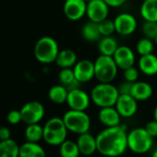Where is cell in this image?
<instances>
[{"mask_svg":"<svg viewBox=\"0 0 157 157\" xmlns=\"http://www.w3.org/2000/svg\"><path fill=\"white\" fill-rule=\"evenodd\" d=\"M128 128L126 125L109 127L96 136L97 151L105 157L122 155L128 148Z\"/></svg>","mask_w":157,"mask_h":157,"instance_id":"cell-1","label":"cell"},{"mask_svg":"<svg viewBox=\"0 0 157 157\" xmlns=\"http://www.w3.org/2000/svg\"><path fill=\"white\" fill-rule=\"evenodd\" d=\"M90 96L92 102L100 108L115 106L119 92L111 82H99L93 88Z\"/></svg>","mask_w":157,"mask_h":157,"instance_id":"cell-2","label":"cell"},{"mask_svg":"<svg viewBox=\"0 0 157 157\" xmlns=\"http://www.w3.org/2000/svg\"><path fill=\"white\" fill-rule=\"evenodd\" d=\"M67 131L63 118L52 117L44 126V140L49 145L59 146L67 140Z\"/></svg>","mask_w":157,"mask_h":157,"instance_id":"cell-3","label":"cell"},{"mask_svg":"<svg viewBox=\"0 0 157 157\" xmlns=\"http://www.w3.org/2000/svg\"><path fill=\"white\" fill-rule=\"evenodd\" d=\"M64 123L68 131L81 135L89 132L91 128V118L85 111L69 109L63 116Z\"/></svg>","mask_w":157,"mask_h":157,"instance_id":"cell-4","label":"cell"},{"mask_svg":"<svg viewBox=\"0 0 157 157\" xmlns=\"http://www.w3.org/2000/svg\"><path fill=\"white\" fill-rule=\"evenodd\" d=\"M59 51L57 42L50 36L40 38L34 45V56L43 64H51L55 62Z\"/></svg>","mask_w":157,"mask_h":157,"instance_id":"cell-5","label":"cell"},{"mask_svg":"<svg viewBox=\"0 0 157 157\" xmlns=\"http://www.w3.org/2000/svg\"><path fill=\"white\" fill-rule=\"evenodd\" d=\"M153 144V138L147 132L145 128H136L128 132V148L137 153L148 152Z\"/></svg>","mask_w":157,"mask_h":157,"instance_id":"cell-6","label":"cell"},{"mask_svg":"<svg viewBox=\"0 0 157 157\" xmlns=\"http://www.w3.org/2000/svg\"><path fill=\"white\" fill-rule=\"evenodd\" d=\"M94 63V78L99 82H112L117 77L118 67L113 56L100 55Z\"/></svg>","mask_w":157,"mask_h":157,"instance_id":"cell-7","label":"cell"},{"mask_svg":"<svg viewBox=\"0 0 157 157\" xmlns=\"http://www.w3.org/2000/svg\"><path fill=\"white\" fill-rule=\"evenodd\" d=\"M22 122L27 125L39 123L44 117V107L38 101H31L26 103L20 110Z\"/></svg>","mask_w":157,"mask_h":157,"instance_id":"cell-8","label":"cell"},{"mask_svg":"<svg viewBox=\"0 0 157 157\" xmlns=\"http://www.w3.org/2000/svg\"><path fill=\"white\" fill-rule=\"evenodd\" d=\"M91 101V96L85 91L80 88H75L68 91L66 103L72 110L86 111V109L90 106Z\"/></svg>","mask_w":157,"mask_h":157,"instance_id":"cell-9","label":"cell"},{"mask_svg":"<svg viewBox=\"0 0 157 157\" xmlns=\"http://www.w3.org/2000/svg\"><path fill=\"white\" fill-rule=\"evenodd\" d=\"M87 2L85 0H65L63 12L66 18L71 21L82 20L86 15Z\"/></svg>","mask_w":157,"mask_h":157,"instance_id":"cell-10","label":"cell"},{"mask_svg":"<svg viewBox=\"0 0 157 157\" xmlns=\"http://www.w3.org/2000/svg\"><path fill=\"white\" fill-rule=\"evenodd\" d=\"M115 28L116 33L122 36H128L135 33L138 27V22L136 18L127 12H123L118 14L115 20Z\"/></svg>","mask_w":157,"mask_h":157,"instance_id":"cell-11","label":"cell"},{"mask_svg":"<svg viewBox=\"0 0 157 157\" xmlns=\"http://www.w3.org/2000/svg\"><path fill=\"white\" fill-rule=\"evenodd\" d=\"M109 6L104 0H91L87 2L86 16L89 21L99 23L107 19L109 14Z\"/></svg>","mask_w":157,"mask_h":157,"instance_id":"cell-12","label":"cell"},{"mask_svg":"<svg viewBox=\"0 0 157 157\" xmlns=\"http://www.w3.org/2000/svg\"><path fill=\"white\" fill-rule=\"evenodd\" d=\"M77 81L80 83H86L94 78V63L89 59L78 60L72 67Z\"/></svg>","mask_w":157,"mask_h":157,"instance_id":"cell-13","label":"cell"},{"mask_svg":"<svg viewBox=\"0 0 157 157\" xmlns=\"http://www.w3.org/2000/svg\"><path fill=\"white\" fill-rule=\"evenodd\" d=\"M121 117H131L138 110V101L130 94H119L115 105Z\"/></svg>","mask_w":157,"mask_h":157,"instance_id":"cell-14","label":"cell"},{"mask_svg":"<svg viewBox=\"0 0 157 157\" xmlns=\"http://www.w3.org/2000/svg\"><path fill=\"white\" fill-rule=\"evenodd\" d=\"M113 58L118 68L125 70L135 64V55L133 50L127 45H119L115 52Z\"/></svg>","mask_w":157,"mask_h":157,"instance_id":"cell-15","label":"cell"},{"mask_svg":"<svg viewBox=\"0 0 157 157\" xmlns=\"http://www.w3.org/2000/svg\"><path fill=\"white\" fill-rule=\"evenodd\" d=\"M98 118L99 121L106 128L118 126L121 122V116L115 106L101 108L98 113Z\"/></svg>","mask_w":157,"mask_h":157,"instance_id":"cell-16","label":"cell"},{"mask_svg":"<svg viewBox=\"0 0 157 157\" xmlns=\"http://www.w3.org/2000/svg\"><path fill=\"white\" fill-rule=\"evenodd\" d=\"M77 144L80 149L81 154L85 156H90L97 151L96 137L93 136L89 132L78 135L77 140Z\"/></svg>","mask_w":157,"mask_h":157,"instance_id":"cell-17","label":"cell"},{"mask_svg":"<svg viewBox=\"0 0 157 157\" xmlns=\"http://www.w3.org/2000/svg\"><path fill=\"white\" fill-rule=\"evenodd\" d=\"M138 67L140 71L149 77L157 74V56L154 54H149L140 56L138 61Z\"/></svg>","mask_w":157,"mask_h":157,"instance_id":"cell-18","label":"cell"},{"mask_svg":"<svg viewBox=\"0 0 157 157\" xmlns=\"http://www.w3.org/2000/svg\"><path fill=\"white\" fill-rule=\"evenodd\" d=\"M152 94V87L148 82L139 81L133 82L130 95H132L137 101H146L151 97Z\"/></svg>","mask_w":157,"mask_h":157,"instance_id":"cell-19","label":"cell"},{"mask_svg":"<svg viewBox=\"0 0 157 157\" xmlns=\"http://www.w3.org/2000/svg\"><path fill=\"white\" fill-rule=\"evenodd\" d=\"M19 157H46V154L38 142L26 141L20 146Z\"/></svg>","mask_w":157,"mask_h":157,"instance_id":"cell-20","label":"cell"},{"mask_svg":"<svg viewBox=\"0 0 157 157\" xmlns=\"http://www.w3.org/2000/svg\"><path fill=\"white\" fill-rule=\"evenodd\" d=\"M78 58L76 53L71 49H63L58 52L55 63L61 68L73 67L77 63Z\"/></svg>","mask_w":157,"mask_h":157,"instance_id":"cell-21","label":"cell"},{"mask_svg":"<svg viewBox=\"0 0 157 157\" xmlns=\"http://www.w3.org/2000/svg\"><path fill=\"white\" fill-rule=\"evenodd\" d=\"M58 80L62 85H64L68 91L73 90L75 88H78V82L74 75L73 68L67 67V68H61L58 74Z\"/></svg>","mask_w":157,"mask_h":157,"instance_id":"cell-22","label":"cell"},{"mask_svg":"<svg viewBox=\"0 0 157 157\" xmlns=\"http://www.w3.org/2000/svg\"><path fill=\"white\" fill-rule=\"evenodd\" d=\"M118 46L119 45L117 44V41L112 35L103 36L98 43V51L100 55L113 56Z\"/></svg>","mask_w":157,"mask_h":157,"instance_id":"cell-23","label":"cell"},{"mask_svg":"<svg viewBox=\"0 0 157 157\" xmlns=\"http://www.w3.org/2000/svg\"><path fill=\"white\" fill-rule=\"evenodd\" d=\"M140 13L144 21L157 22V0H144L140 6Z\"/></svg>","mask_w":157,"mask_h":157,"instance_id":"cell-24","label":"cell"},{"mask_svg":"<svg viewBox=\"0 0 157 157\" xmlns=\"http://www.w3.org/2000/svg\"><path fill=\"white\" fill-rule=\"evenodd\" d=\"M82 35L84 40L88 42H96L99 41L102 37L98 23L89 21L82 28Z\"/></svg>","mask_w":157,"mask_h":157,"instance_id":"cell-25","label":"cell"},{"mask_svg":"<svg viewBox=\"0 0 157 157\" xmlns=\"http://www.w3.org/2000/svg\"><path fill=\"white\" fill-rule=\"evenodd\" d=\"M20 145L12 139L0 140V157H19Z\"/></svg>","mask_w":157,"mask_h":157,"instance_id":"cell-26","label":"cell"},{"mask_svg":"<svg viewBox=\"0 0 157 157\" xmlns=\"http://www.w3.org/2000/svg\"><path fill=\"white\" fill-rule=\"evenodd\" d=\"M68 90L62 84L55 85L50 88L48 92V97L51 102L56 105H62L67 102Z\"/></svg>","mask_w":157,"mask_h":157,"instance_id":"cell-27","label":"cell"},{"mask_svg":"<svg viewBox=\"0 0 157 157\" xmlns=\"http://www.w3.org/2000/svg\"><path fill=\"white\" fill-rule=\"evenodd\" d=\"M59 153L61 157H78L81 151L77 142L66 140L59 145Z\"/></svg>","mask_w":157,"mask_h":157,"instance_id":"cell-28","label":"cell"},{"mask_svg":"<svg viewBox=\"0 0 157 157\" xmlns=\"http://www.w3.org/2000/svg\"><path fill=\"white\" fill-rule=\"evenodd\" d=\"M24 134L27 141L39 142L41 140H44V127L39 125V123L27 125Z\"/></svg>","mask_w":157,"mask_h":157,"instance_id":"cell-29","label":"cell"},{"mask_svg":"<svg viewBox=\"0 0 157 157\" xmlns=\"http://www.w3.org/2000/svg\"><path fill=\"white\" fill-rule=\"evenodd\" d=\"M153 49H154V44L152 40L146 37L140 39L136 44V52L140 56L151 54L153 52Z\"/></svg>","mask_w":157,"mask_h":157,"instance_id":"cell-30","label":"cell"},{"mask_svg":"<svg viewBox=\"0 0 157 157\" xmlns=\"http://www.w3.org/2000/svg\"><path fill=\"white\" fill-rule=\"evenodd\" d=\"M141 31H142L144 37L149 38L152 41L155 40V38L157 36V22L144 21L142 27H141Z\"/></svg>","mask_w":157,"mask_h":157,"instance_id":"cell-31","label":"cell"},{"mask_svg":"<svg viewBox=\"0 0 157 157\" xmlns=\"http://www.w3.org/2000/svg\"><path fill=\"white\" fill-rule=\"evenodd\" d=\"M98 25H99V31H100L102 37L103 36H111V35H113L114 33H116L114 21L105 19V21L99 22Z\"/></svg>","mask_w":157,"mask_h":157,"instance_id":"cell-32","label":"cell"},{"mask_svg":"<svg viewBox=\"0 0 157 157\" xmlns=\"http://www.w3.org/2000/svg\"><path fill=\"white\" fill-rule=\"evenodd\" d=\"M124 80L129 82H135L139 78V70L134 67H130L124 70Z\"/></svg>","mask_w":157,"mask_h":157,"instance_id":"cell-33","label":"cell"},{"mask_svg":"<svg viewBox=\"0 0 157 157\" xmlns=\"http://www.w3.org/2000/svg\"><path fill=\"white\" fill-rule=\"evenodd\" d=\"M7 119H8V122L10 124H11V125H17V124H19L21 121H22L21 111H19V110H11L8 114Z\"/></svg>","mask_w":157,"mask_h":157,"instance_id":"cell-34","label":"cell"},{"mask_svg":"<svg viewBox=\"0 0 157 157\" xmlns=\"http://www.w3.org/2000/svg\"><path fill=\"white\" fill-rule=\"evenodd\" d=\"M132 85H133V82H129L124 80V82H122L119 84V86L117 87L119 94H130Z\"/></svg>","mask_w":157,"mask_h":157,"instance_id":"cell-35","label":"cell"},{"mask_svg":"<svg viewBox=\"0 0 157 157\" xmlns=\"http://www.w3.org/2000/svg\"><path fill=\"white\" fill-rule=\"evenodd\" d=\"M145 129L152 138H156L157 137V121L154 119L149 121L145 126Z\"/></svg>","mask_w":157,"mask_h":157,"instance_id":"cell-36","label":"cell"},{"mask_svg":"<svg viewBox=\"0 0 157 157\" xmlns=\"http://www.w3.org/2000/svg\"><path fill=\"white\" fill-rule=\"evenodd\" d=\"M11 133L9 128L7 127H1L0 128V140H6L9 139H11Z\"/></svg>","mask_w":157,"mask_h":157,"instance_id":"cell-37","label":"cell"},{"mask_svg":"<svg viewBox=\"0 0 157 157\" xmlns=\"http://www.w3.org/2000/svg\"><path fill=\"white\" fill-rule=\"evenodd\" d=\"M104 1L110 8H119L127 2V0H104Z\"/></svg>","mask_w":157,"mask_h":157,"instance_id":"cell-38","label":"cell"},{"mask_svg":"<svg viewBox=\"0 0 157 157\" xmlns=\"http://www.w3.org/2000/svg\"><path fill=\"white\" fill-rule=\"evenodd\" d=\"M153 119L157 121V105L154 107V110H153Z\"/></svg>","mask_w":157,"mask_h":157,"instance_id":"cell-39","label":"cell"},{"mask_svg":"<svg viewBox=\"0 0 157 157\" xmlns=\"http://www.w3.org/2000/svg\"><path fill=\"white\" fill-rule=\"evenodd\" d=\"M151 157H157V149L152 152V154H151Z\"/></svg>","mask_w":157,"mask_h":157,"instance_id":"cell-40","label":"cell"},{"mask_svg":"<svg viewBox=\"0 0 157 157\" xmlns=\"http://www.w3.org/2000/svg\"><path fill=\"white\" fill-rule=\"evenodd\" d=\"M154 42H155V44H156V45H157V36H156V38H155Z\"/></svg>","mask_w":157,"mask_h":157,"instance_id":"cell-41","label":"cell"},{"mask_svg":"<svg viewBox=\"0 0 157 157\" xmlns=\"http://www.w3.org/2000/svg\"><path fill=\"white\" fill-rule=\"evenodd\" d=\"M85 1H86V2H89V1H91V0H85Z\"/></svg>","mask_w":157,"mask_h":157,"instance_id":"cell-42","label":"cell"},{"mask_svg":"<svg viewBox=\"0 0 157 157\" xmlns=\"http://www.w3.org/2000/svg\"><path fill=\"white\" fill-rule=\"evenodd\" d=\"M64 1H65V0H64Z\"/></svg>","mask_w":157,"mask_h":157,"instance_id":"cell-43","label":"cell"}]
</instances>
